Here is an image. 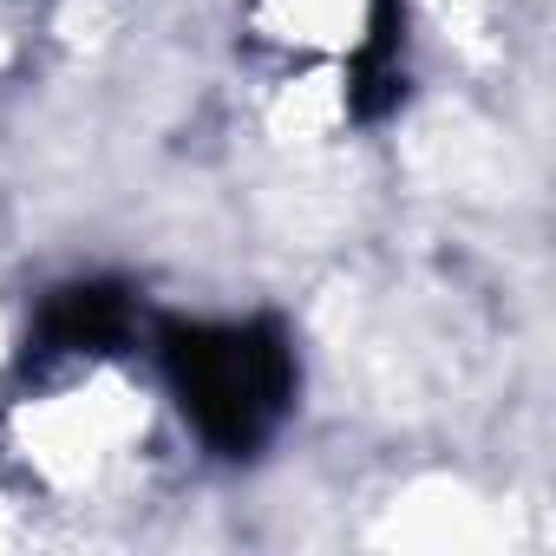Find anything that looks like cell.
Returning a JSON list of instances; mask_svg holds the SVG:
<instances>
[{"mask_svg": "<svg viewBox=\"0 0 556 556\" xmlns=\"http://www.w3.org/2000/svg\"><path fill=\"white\" fill-rule=\"evenodd\" d=\"M170 380L184 393V413L203 426V439L242 452L282 419L295 361L282 334L268 328H197L170 348Z\"/></svg>", "mask_w": 556, "mask_h": 556, "instance_id": "obj_1", "label": "cell"}]
</instances>
